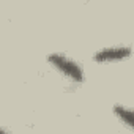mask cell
I'll return each mask as SVG.
<instances>
[{
	"label": "cell",
	"mask_w": 134,
	"mask_h": 134,
	"mask_svg": "<svg viewBox=\"0 0 134 134\" xmlns=\"http://www.w3.org/2000/svg\"><path fill=\"white\" fill-rule=\"evenodd\" d=\"M131 55L129 46H114V47H104L98 51L93 55V62L98 63H109V62H120Z\"/></svg>",
	"instance_id": "obj_2"
},
{
	"label": "cell",
	"mask_w": 134,
	"mask_h": 134,
	"mask_svg": "<svg viewBox=\"0 0 134 134\" xmlns=\"http://www.w3.org/2000/svg\"><path fill=\"white\" fill-rule=\"evenodd\" d=\"M112 110H114L115 117L125 126H128L129 129H134V114H132V109L131 107H126L123 104H115Z\"/></svg>",
	"instance_id": "obj_3"
},
{
	"label": "cell",
	"mask_w": 134,
	"mask_h": 134,
	"mask_svg": "<svg viewBox=\"0 0 134 134\" xmlns=\"http://www.w3.org/2000/svg\"><path fill=\"white\" fill-rule=\"evenodd\" d=\"M47 62H49L51 66H54L60 74H63L65 77L71 79L73 82H82L85 79V74H84L82 68L73 58H70L68 55L55 52V54H51L47 57Z\"/></svg>",
	"instance_id": "obj_1"
},
{
	"label": "cell",
	"mask_w": 134,
	"mask_h": 134,
	"mask_svg": "<svg viewBox=\"0 0 134 134\" xmlns=\"http://www.w3.org/2000/svg\"><path fill=\"white\" fill-rule=\"evenodd\" d=\"M2 132H8V129L3 128V126H0V134H2Z\"/></svg>",
	"instance_id": "obj_4"
}]
</instances>
